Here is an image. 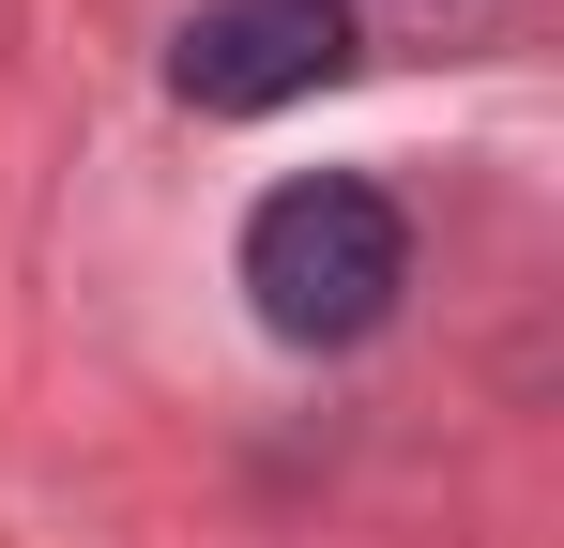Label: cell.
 <instances>
[{"mask_svg": "<svg viewBox=\"0 0 564 548\" xmlns=\"http://www.w3.org/2000/svg\"><path fill=\"white\" fill-rule=\"evenodd\" d=\"M336 62H351V15L336 0H198L184 46H169V77H184L198 122H260L290 91H321Z\"/></svg>", "mask_w": 564, "mask_h": 548, "instance_id": "cell-2", "label": "cell"}, {"mask_svg": "<svg viewBox=\"0 0 564 548\" xmlns=\"http://www.w3.org/2000/svg\"><path fill=\"white\" fill-rule=\"evenodd\" d=\"M245 289H260V320H275L290 351H351L397 320V289H412V229H397V198L351 168L321 183H275L260 213H245Z\"/></svg>", "mask_w": 564, "mask_h": 548, "instance_id": "cell-1", "label": "cell"}]
</instances>
